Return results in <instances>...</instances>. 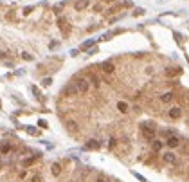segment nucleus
Masks as SVG:
<instances>
[{
    "mask_svg": "<svg viewBox=\"0 0 189 182\" xmlns=\"http://www.w3.org/2000/svg\"><path fill=\"white\" fill-rule=\"evenodd\" d=\"M51 83H52V79H51V78H45L43 81H42V85H43V87H49Z\"/></svg>",
    "mask_w": 189,
    "mask_h": 182,
    "instance_id": "aec40b11",
    "label": "nucleus"
},
{
    "mask_svg": "<svg viewBox=\"0 0 189 182\" xmlns=\"http://www.w3.org/2000/svg\"><path fill=\"white\" fill-rule=\"evenodd\" d=\"M162 146H164V143H162V141H157V139L151 141V150H153V152H160Z\"/></svg>",
    "mask_w": 189,
    "mask_h": 182,
    "instance_id": "2eb2a0df",
    "label": "nucleus"
},
{
    "mask_svg": "<svg viewBox=\"0 0 189 182\" xmlns=\"http://www.w3.org/2000/svg\"><path fill=\"white\" fill-rule=\"evenodd\" d=\"M96 182H106V179H103V177H99V179H97Z\"/></svg>",
    "mask_w": 189,
    "mask_h": 182,
    "instance_id": "c85d7f7f",
    "label": "nucleus"
},
{
    "mask_svg": "<svg viewBox=\"0 0 189 182\" xmlns=\"http://www.w3.org/2000/svg\"><path fill=\"white\" fill-rule=\"evenodd\" d=\"M32 162H34V157H31V159H27V160H24V166H31Z\"/></svg>",
    "mask_w": 189,
    "mask_h": 182,
    "instance_id": "412c9836",
    "label": "nucleus"
},
{
    "mask_svg": "<svg viewBox=\"0 0 189 182\" xmlns=\"http://www.w3.org/2000/svg\"><path fill=\"white\" fill-rule=\"evenodd\" d=\"M40 126H42V128H47V123H45V121H40V123H38Z\"/></svg>",
    "mask_w": 189,
    "mask_h": 182,
    "instance_id": "cd10ccee",
    "label": "nucleus"
},
{
    "mask_svg": "<svg viewBox=\"0 0 189 182\" xmlns=\"http://www.w3.org/2000/svg\"><path fill=\"white\" fill-rule=\"evenodd\" d=\"M140 132H142V135H144L146 141H153L155 133H157V130H155V126L151 123H144L142 126H140Z\"/></svg>",
    "mask_w": 189,
    "mask_h": 182,
    "instance_id": "f257e3e1",
    "label": "nucleus"
},
{
    "mask_svg": "<svg viewBox=\"0 0 189 182\" xmlns=\"http://www.w3.org/2000/svg\"><path fill=\"white\" fill-rule=\"evenodd\" d=\"M7 18H9V20H15V13H13V11L7 13Z\"/></svg>",
    "mask_w": 189,
    "mask_h": 182,
    "instance_id": "393cba45",
    "label": "nucleus"
},
{
    "mask_svg": "<svg viewBox=\"0 0 189 182\" xmlns=\"http://www.w3.org/2000/svg\"><path fill=\"white\" fill-rule=\"evenodd\" d=\"M76 94H79L76 83H70V85H67L63 89V96H67V97H72V96H76Z\"/></svg>",
    "mask_w": 189,
    "mask_h": 182,
    "instance_id": "7ed1b4c3",
    "label": "nucleus"
},
{
    "mask_svg": "<svg viewBox=\"0 0 189 182\" xmlns=\"http://www.w3.org/2000/svg\"><path fill=\"white\" fill-rule=\"evenodd\" d=\"M4 56H5V52H4V51H0V60H2Z\"/></svg>",
    "mask_w": 189,
    "mask_h": 182,
    "instance_id": "c756f323",
    "label": "nucleus"
},
{
    "mask_svg": "<svg viewBox=\"0 0 189 182\" xmlns=\"http://www.w3.org/2000/svg\"><path fill=\"white\" fill-rule=\"evenodd\" d=\"M167 116H169V119H180L182 117V108L180 106H173V108L167 112Z\"/></svg>",
    "mask_w": 189,
    "mask_h": 182,
    "instance_id": "6e6552de",
    "label": "nucleus"
},
{
    "mask_svg": "<svg viewBox=\"0 0 189 182\" xmlns=\"http://www.w3.org/2000/svg\"><path fill=\"white\" fill-rule=\"evenodd\" d=\"M92 43H94V42H86V43H83V45H81V49H85V51H86V49H88V47H90Z\"/></svg>",
    "mask_w": 189,
    "mask_h": 182,
    "instance_id": "5701e85b",
    "label": "nucleus"
},
{
    "mask_svg": "<svg viewBox=\"0 0 189 182\" xmlns=\"http://www.w3.org/2000/svg\"><path fill=\"white\" fill-rule=\"evenodd\" d=\"M94 11H96V13H101V11H103L105 9V2H97L96 5H94V7H92Z\"/></svg>",
    "mask_w": 189,
    "mask_h": 182,
    "instance_id": "a211bd4d",
    "label": "nucleus"
},
{
    "mask_svg": "<svg viewBox=\"0 0 189 182\" xmlns=\"http://www.w3.org/2000/svg\"><path fill=\"white\" fill-rule=\"evenodd\" d=\"M11 150H13V148H11L9 143H2V144H0V155H7Z\"/></svg>",
    "mask_w": 189,
    "mask_h": 182,
    "instance_id": "dca6fc26",
    "label": "nucleus"
},
{
    "mask_svg": "<svg viewBox=\"0 0 189 182\" xmlns=\"http://www.w3.org/2000/svg\"><path fill=\"white\" fill-rule=\"evenodd\" d=\"M117 110L123 112V114H126V112H128V105L124 103V101H119V103H117Z\"/></svg>",
    "mask_w": 189,
    "mask_h": 182,
    "instance_id": "f3484780",
    "label": "nucleus"
},
{
    "mask_svg": "<svg viewBox=\"0 0 189 182\" xmlns=\"http://www.w3.org/2000/svg\"><path fill=\"white\" fill-rule=\"evenodd\" d=\"M173 99H175V94H173V92H164V94L160 96V101H162V103H171Z\"/></svg>",
    "mask_w": 189,
    "mask_h": 182,
    "instance_id": "f8f14e48",
    "label": "nucleus"
},
{
    "mask_svg": "<svg viewBox=\"0 0 189 182\" xmlns=\"http://www.w3.org/2000/svg\"><path fill=\"white\" fill-rule=\"evenodd\" d=\"M51 173L54 175V177H59V175H61V164H59V162H52Z\"/></svg>",
    "mask_w": 189,
    "mask_h": 182,
    "instance_id": "9b49d317",
    "label": "nucleus"
},
{
    "mask_svg": "<svg viewBox=\"0 0 189 182\" xmlns=\"http://www.w3.org/2000/svg\"><path fill=\"white\" fill-rule=\"evenodd\" d=\"M67 128H69V132H72V133H76L79 130L78 123H76V121H70V119H67Z\"/></svg>",
    "mask_w": 189,
    "mask_h": 182,
    "instance_id": "ddd939ff",
    "label": "nucleus"
},
{
    "mask_svg": "<svg viewBox=\"0 0 189 182\" xmlns=\"http://www.w3.org/2000/svg\"><path fill=\"white\" fill-rule=\"evenodd\" d=\"M22 56H24V60H32V56H29V54H27V52H24Z\"/></svg>",
    "mask_w": 189,
    "mask_h": 182,
    "instance_id": "bb28decb",
    "label": "nucleus"
},
{
    "mask_svg": "<svg viewBox=\"0 0 189 182\" xmlns=\"http://www.w3.org/2000/svg\"><path fill=\"white\" fill-rule=\"evenodd\" d=\"M133 15H135V16H140V15H144V9H135V11H133Z\"/></svg>",
    "mask_w": 189,
    "mask_h": 182,
    "instance_id": "4be33fe9",
    "label": "nucleus"
},
{
    "mask_svg": "<svg viewBox=\"0 0 189 182\" xmlns=\"http://www.w3.org/2000/svg\"><path fill=\"white\" fill-rule=\"evenodd\" d=\"M166 144H167V148H171V150H173V148H178L180 146V139L177 135H169L167 141H166Z\"/></svg>",
    "mask_w": 189,
    "mask_h": 182,
    "instance_id": "423d86ee",
    "label": "nucleus"
},
{
    "mask_svg": "<svg viewBox=\"0 0 189 182\" xmlns=\"http://www.w3.org/2000/svg\"><path fill=\"white\" fill-rule=\"evenodd\" d=\"M187 123H189V121H187Z\"/></svg>",
    "mask_w": 189,
    "mask_h": 182,
    "instance_id": "7c9ffc66",
    "label": "nucleus"
},
{
    "mask_svg": "<svg viewBox=\"0 0 189 182\" xmlns=\"http://www.w3.org/2000/svg\"><path fill=\"white\" fill-rule=\"evenodd\" d=\"M182 69H178V67H169V69H166V76L167 78H175V76H180Z\"/></svg>",
    "mask_w": 189,
    "mask_h": 182,
    "instance_id": "9d476101",
    "label": "nucleus"
},
{
    "mask_svg": "<svg viewBox=\"0 0 189 182\" xmlns=\"http://www.w3.org/2000/svg\"><path fill=\"white\" fill-rule=\"evenodd\" d=\"M31 182H42V179H40V175H36V177H32Z\"/></svg>",
    "mask_w": 189,
    "mask_h": 182,
    "instance_id": "b1692460",
    "label": "nucleus"
},
{
    "mask_svg": "<svg viewBox=\"0 0 189 182\" xmlns=\"http://www.w3.org/2000/svg\"><path fill=\"white\" fill-rule=\"evenodd\" d=\"M88 5H90V0H78V2L74 4V9L76 11H85Z\"/></svg>",
    "mask_w": 189,
    "mask_h": 182,
    "instance_id": "1a4fd4ad",
    "label": "nucleus"
},
{
    "mask_svg": "<svg viewBox=\"0 0 189 182\" xmlns=\"http://www.w3.org/2000/svg\"><path fill=\"white\" fill-rule=\"evenodd\" d=\"M187 99H189V97H187Z\"/></svg>",
    "mask_w": 189,
    "mask_h": 182,
    "instance_id": "2f4dec72",
    "label": "nucleus"
},
{
    "mask_svg": "<svg viewBox=\"0 0 189 182\" xmlns=\"http://www.w3.org/2000/svg\"><path fill=\"white\" fill-rule=\"evenodd\" d=\"M31 11H32V7H25V9H24V15H29Z\"/></svg>",
    "mask_w": 189,
    "mask_h": 182,
    "instance_id": "a878e982",
    "label": "nucleus"
},
{
    "mask_svg": "<svg viewBox=\"0 0 189 182\" xmlns=\"http://www.w3.org/2000/svg\"><path fill=\"white\" fill-rule=\"evenodd\" d=\"M74 83H76L79 94H86V92L90 90V79H86V78H78Z\"/></svg>",
    "mask_w": 189,
    "mask_h": 182,
    "instance_id": "f03ea898",
    "label": "nucleus"
},
{
    "mask_svg": "<svg viewBox=\"0 0 189 182\" xmlns=\"http://www.w3.org/2000/svg\"><path fill=\"white\" fill-rule=\"evenodd\" d=\"M58 25H59V29H61L63 35H65V36H69L70 27H69V24H67V20H65V18H58Z\"/></svg>",
    "mask_w": 189,
    "mask_h": 182,
    "instance_id": "0eeeda50",
    "label": "nucleus"
},
{
    "mask_svg": "<svg viewBox=\"0 0 189 182\" xmlns=\"http://www.w3.org/2000/svg\"><path fill=\"white\" fill-rule=\"evenodd\" d=\"M101 70L105 74H113L115 72V65H113V62H105V63H101Z\"/></svg>",
    "mask_w": 189,
    "mask_h": 182,
    "instance_id": "39448f33",
    "label": "nucleus"
},
{
    "mask_svg": "<svg viewBox=\"0 0 189 182\" xmlns=\"http://www.w3.org/2000/svg\"><path fill=\"white\" fill-rule=\"evenodd\" d=\"M101 146V143L99 141H96V139H92V141H88V143H86V150H97V148Z\"/></svg>",
    "mask_w": 189,
    "mask_h": 182,
    "instance_id": "4468645a",
    "label": "nucleus"
},
{
    "mask_svg": "<svg viewBox=\"0 0 189 182\" xmlns=\"http://www.w3.org/2000/svg\"><path fill=\"white\" fill-rule=\"evenodd\" d=\"M162 160H164L166 164L173 166V164H177V155H175L173 152H166L164 155H162Z\"/></svg>",
    "mask_w": 189,
    "mask_h": 182,
    "instance_id": "20e7f679",
    "label": "nucleus"
},
{
    "mask_svg": "<svg viewBox=\"0 0 189 182\" xmlns=\"http://www.w3.org/2000/svg\"><path fill=\"white\" fill-rule=\"evenodd\" d=\"M90 81H92L94 85H96V87H99V79H97L96 76H94V74H92V76H90Z\"/></svg>",
    "mask_w": 189,
    "mask_h": 182,
    "instance_id": "6ab92c4d",
    "label": "nucleus"
}]
</instances>
